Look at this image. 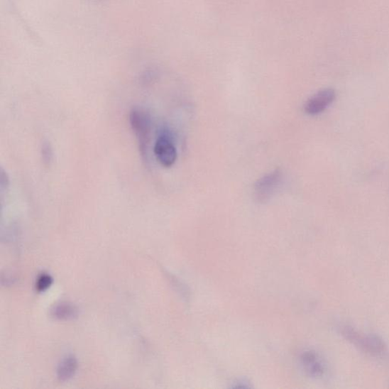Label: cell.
Masks as SVG:
<instances>
[{"label": "cell", "mask_w": 389, "mask_h": 389, "mask_svg": "<svg viewBox=\"0 0 389 389\" xmlns=\"http://www.w3.org/2000/svg\"><path fill=\"white\" fill-rule=\"evenodd\" d=\"M340 332L346 340L366 354L381 356L387 351L383 340L373 334H363L349 326L341 327Z\"/></svg>", "instance_id": "1"}, {"label": "cell", "mask_w": 389, "mask_h": 389, "mask_svg": "<svg viewBox=\"0 0 389 389\" xmlns=\"http://www.w3.org/2000/svg\"><path fill=\"white\" fill-rule=\"evenodd\" d=\"M129 122L135 133L139 149L143 155H146L150 140L151 120L149 114L142 108H133L129 114Z\"/></svg>", "instance_id": "2"}, {"label": "cell", "mask_w": 389, "mask_h": 389, "mask_svg": "<svg viewBox=\"0 0 389 389\" xmlns=\"http://www.w3.org/2000/svg\"><path fill=\"white\" fill-rule=\"evenodd\" d=\"M283 172L275 170L271 174L259 179L254 187L255 197L258 202L265 203L273 197L282 183Z\"/></svg>", "instance_id": "3"}, {"label": "cell", "mask_w": 389, "mask_h": 389, "mask_svg": "<svg viewBox=\"0 0 389 389\" xmlns=\"http://www.w3.org/2000/svg\"><path fill=\"white\" fill-rule=\"evenodd\" d=\"M154 153L162 166L170 168L175 164L177 151L168 133H163L159 136L154 147Z\"/></svg>", "instance_id": "4"}, {"label": "cell", "mask_w": 389, "mask_h": 389, "mask_svg": "<svg viewBox=\"0 0 389 389\" xmlns=\"http://www.w3.org/2000/svg\"><path fill=\"white\" fill-rule=\"evenodd\" d=\"M336 99V91L332 89L321 90L307 101L305 106V112L310 116L318 115L325 111Z\"/></svg>", "instance_id": "5"}, {"label": "cell", "mask_w": 389, "mask_h": 389, "mask_svg": "<svg viewBox=\"0 0 389 389\" xmlns=\"http://www.w3.org/2000/svg\"><path fill=\"white\" fill-rule=\"evenodd\" d=\"M302 371L312 378H320L326 373V366L320 356L314 351H307L300 356Z\"/></svg>", "instance_id": "6"}, {"label": "cell", "mask_w": 389, "mask_h": 389, "mask_svg": "<svg viewBox=\"0 0 389 389\" xmlns=\"http://www.w3.org/2000/svg\"><path fill=\"white\" fill-rule=\"evenodd\" d=\"M53 318L60 321H70L79 316V309L77 306L69 302H60L54 305L50 309Z\"/></svg>", "instance_id": "7"}, {"label": "cell", "mask_w": 389, "mask_h": 389, "mask_svg": "<svg viewBox=\"0 0 389 389\" xmlns=\"http://www.w3.org/2000/svg\"><path fill=\"white\" fill-rule=\"evenodd\" d=\"M78 361L75 356H66L59 364L57 368V378L60 382H67L77 373L78 370Z\"/></svg>", "instance_id": "8"}, {"label": "cell", "mask_w": 389, "mask_h": 389, "mask_svg": "<svg viewBox=\"0 0 389 389\" xmlns=\"http://www.w3.org/2000/svg\"><path fill=\"white\" fill-rule=\"evenodd\" d=\"M53 282V279L50 275L43 273L37 280L36 290L42 293V292L46 291L51 287Z\"/></svg>", "instance_id": "9"}, {"label": "cell", "mask_w": 389, "mask_h": 389, "mask_svg": "<svg viewBox=\"0 0 389 389\" xmlns=\"http://www.w3.org/2000/svg\"><path fill=\"white\" fill-rule=\"evenodd\" d=\"M41 157L44 164L47 166L51 164L53 158V151L52 146L48 142H45L41 146Z\"/></svg>", "instance_id": "10"}, {"label": "cell", "mask_w": 389, "mask_h": 389, "mask_svg": "<svg viewBox=\"0 0 389 389\" xmlns=\"http://www.w3.org/2000/svg\"><path fill=\"white\" fill-rule=\"evenodd\" d=\"M10 185L9 177L4 168H1L0 172V190L1 191L6 190Z\"/></svg>", "instance_id": "11"}]
</instances>
